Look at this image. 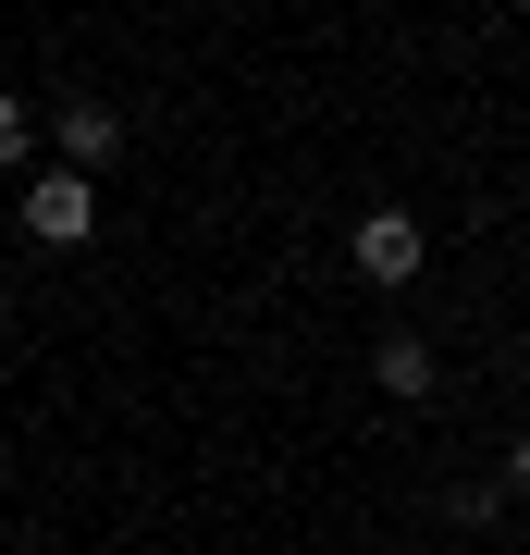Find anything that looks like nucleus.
<instances>
[{
	"label": "nucleus",
	"instance_id": "f03ea898",
	"mask_svg": "<svg viewBox=\"0 0 530 555\" xmlns=\"http://www.w3.org/2000/svg\"><path fill=\"white\" fill-rule=\"evenodd\" d=\"M38 137H50V160H75V173H112L124 160V112L112 100H62V112H38Z\"/></svg>",
	"mask_w": 530,
	"mask_h": 555
},
{
	"label": "nucleus",
	"instance_id": "0eeeda50",
	"mask_svg": "<svg viewBox=\"0 0 530 555\" xmlns=\"http://www.w3.org/2000/svg\"><path fill=\"white\" fill-rule=\"evenodd\" d=\"M493 494H518V506H530V433L506 444V469H493Z\"/></svg>",
	"mask_w": 530,
	"mask_h": 555
},
{
	"label": "nucleus",
	"instance_id": "7ed1b4c3",
	"mask_svg": "<svg viewBox=\"0 0 530 555\" xmlns=\"http://www.w3.org/2000/svg\"><path fill=\"white\" fill-rule=\"evenodd\" d=\"M419 259H432L419 210H358V272L371 284H419Z\"/></svg>",
	"mask_w": 530,
	"mask_h": 555
},
{
	"label": "nucleus",
	"instance_id": "20e7f679",
	"mask_svg": "<svg viewBox=\"0 0 530 555\" xmlns=\"http://www.w3.org/2000/svg\"><path fill=\"white\" fill-rule=\"evenodd\" d=\"M371 383H383L395 408H419V396H432V383H444V358H432V334H408V321H395V334L371 346Z\"/></svg>",
	"mask_w": 530,
	"mask_h": 555
},
{
	"label": "nucleus",
	"instance_id": "f257e3e1",
	"mask_svg": "<svg viewBox=\"0 0 530 555\" xmlns=\"http://www.w3.org/2000/svg\"><path fill=\"white\" fill-rule=\"evenodd\" d=\"M25 235H38V247H87L99 235V173L38 160V173H25Z\"/></svg>",
	"mask_w": 530,
	"mask_h": 555
},
{
	"label": "nucleus",
	"instance_id": "39448f33",
	"mask_svg": "<svg viewBox=\"0 0 530 555\" xmlns=\"http://www.w3.org/2000/svg\"><path fill=\"white\" fill-rule=\"evenodd\" d=\"M25 160H38V112L0 87V173H25Z\"/></svg>",
	"mask_w": 530,
	"mask_h": 555
},
{
	"label": "nucleus",
	"instance_id": "423d86ee",
	"mask_svg": "<svg viewBox=\"0 0 530 555\" xmlns=\"http://www.w3.org/2000/svg\"><path fill=\"white\" fill-rule=\"evenodd\" d=\"M493 506H506L493 481H456V494H444V518H456V531H493Z\"/></svg>",
	"mask_w": 530,
	"mask_h": 555
}]
</instances>
